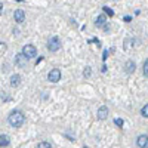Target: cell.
I'll use <instances>...</instances> for the list:
<instances>
[{"instance_id":"cell-15","label":"cell","mask_w":148,"mask_h":148,"mask_svg":"<svg viewBox=\"0 0 148 148\" xmlns=\"http://www.w3.org/2000/svg\"><path fill=\"white\" fill-rule=\"evenodd\" d=\"M37 148H52V147H51V144H49V142L43 141V142H40L39 145H37Z\"/></svg>"},{"instance_id":"cell-12","label":"cell","mask_w":148,"mask_h":148,"mask_svg":"<svg viewBox=\"0 0 148 148\" xmlns=\"http://www.w3.org/2000/svg\"><path fill=\"white\" fill-rule=\"evenodd\" d=\"M9 142H10V139L8 135H0V147H8Z\"/></svg>"},{"instance_id":"cell-2","label":"cell","mask_w":148,"mask_h":148,"mask_svg":"<svg viewBox=\"0 0 148 148\" xmlns=\"http://www.w3.org/2000/svg\"><path fill=\"white\" fill-rule=\"evenodd\" d=\"M22 55L25 56L27 59H31V58H34L37 55V49L33 45H25L22 47Z\"/></svg>"},{"instance_id":"cell-10","label":"cell","mask_w":148,"mask_h":148,"mask_svg":"<svg viewBox=\"0 0 148 148\" xmlns=\"http://www.w3.org/2000/svg\"><path fill=\"white\" fill-rule=\"evenodd\" d=\"M19 83H21V76L19 74H14L10 77V86L12 88H16V86H19Z\"/></svg>"},{"instance_id":"cell-5","label":"cell","mask_w":148,"mask_h":148,"mask_svg":"<svg viewBox=\"0 0 148 148\" xmlns=\"http://www.w3.org/2000/svg\"><path fill=\"white\" fill-rule=\"evenodd\" d=\"M27 61H28V59L24 56L22 53H19V55L15 56V64H16L19 68H24V67H25V65H27Z\"/></svg>"},{"instance_id":"cell-19","label":"cell","mask_w":148,"mask_h":148,"mask_svg":"<svg viewBox=\"0 0 148 148\" xmlns=\"http://www.w3.org/2000/svg\"><path fill=\"white\" fill-rule=\"evenodd\" d=\"M6 49V46H5V43H0V51H5Z\"/></svg>"},{"instance_id":"cell-17","label":"cell","mask_w":148,"mask_h":148,"mask_svg":"<svg viewBox=\"0 0 148 148\" xmlns=\"http://www.w3.org/2000/svg\"><path fill=\"white\" fill-rule=\"evenodd\" d=\"M114 123H116V125H117L119 127H121L123 125H125V120H123V119H116V120H114Z\"/></svg>"},{"instance_id":"cell-11","label":"cell","mask_w":148,"mask_h":148,"mask_svg":"<svg viewBox=\"0 0 148 148\" xmlns=\"http://www.w3.org/2000/svg\"><path fill=\"white\" fill-rule=\"evenodd\" d=\"M107 24V18H105V15H99L96 18V21H95V25L96 27H104Z\"/></svg>"},{"instance_id":"cell-22","label":"cell","mask_w":148,"mask_h":148,"mask_svg":"<svg viewBox=\"0 0 148 148\" xmlns=\"http://www.w3.org/2000/svg\"><path fill=\"white\" fill-rule=\"evenodd\" d=\"M16 2H22V0H16Z\"/></svg>"},{"instance_id":"cell-1","label":"cell","mask_w":148,"mask_h":148,"mask_svg":"<svg viewBox=\"0 0 148 148\" xmlns=\"http://www.w3.org/2000/svg\"><path fill=\"white\" fill-rule=\"evenodd\" d=\"M9 125L12 127H21L24 125V121H25V117H24V114L21 113V111H12L10 116H9Z\"/></svg>"},{"instance_id":"cell-14","label":"cell","mask_w":148,"mask_h":148,"mask_svg":"<svg viewBox=\"0 0 148 148\" xmlns=\"http://www.w3.org/2000/svg\"><path fill=\"white\" fill-rule=\"evenodd\" d=\"M90 74H92L90 67H86V68L83 70V76H84V77H90Z\"/></svg>"},{"instance_id":"cell-16","label":"cell","mask_w":148,"mask_h":148,"mask_svg":"<svg viewBox=\"0 0 148 148\" xmlns=\"http://www.w3.org/2000/svg\"><path fill=\"white\" fill-rule=\"evenodd\" d=\"M102 9H104V12H105V14H108L110 16H113V15H114V12H113V10H111V9H110L108 6H104Z\"/></svg>"},{"instance_id":"cell-8","label":"cell","mask_w":148,"mask_h":148,"mask_svg":"<svg viewBox=\"0 0 148 148\" xmlns=\"http://www.w3.org/2000/svg\"><path fill=\"white\" fill-rule=\"evenodd\" d=\"M136 144H138L139 148H148V136L147 135H141V136H138Z\"/></svg>"},{"instance_id":"cell-21","label":"cell","mask_w":148,"mask_h":148,"mask_svg":"<svg viewBox=\"0 0 148 148\" xmlns=\"http://www.w3.org/2000/svg\"><path fill=\"white\" fill-rule=\"evenodd\" d=\"M130 19H132L130 16H125V21H126V22H130Z\"/></svg>"},{"instance_id":"cell-7","label":"cell","mask_w":148,"mask_h":148,"mask_svg":"<svg viewBox=\"0 0 148 148\" xmlns=\"http://www.w3.org/2000/svg\"><path fill=\"white\" fill-rule=\"evenodd\" d=\"M96 116H98V119H99V120H105V119L108 117V108H107L105 105L99 107V108H98Z\"/></svg>"},{"instance_id":"cell-9","label":"cell","mask_w":148,"mask_h":148,"mask_svg":"<svg viewBox=\"0 0 148 148\" xmlns=\"http://www.w3.org/2000/svg\"><path fill=\"white\" fill-rule=\"evenodd\" d=\"M135 62L133 61H126V64H125V71L127 73V74H132V73H135Z\"/></svg>"},{"instance_id":"cell-6","label":"cell","mask_w":148,"mask_h":148,"mask_svg":"<svg viewBox=\"0 0 148 148\" xmlns=\"http://www.w3.org/2000/svg\"><path fill=\"white\" fill-rule=\"evenodd\" d=\"M14 18H15V21H16L18 24L24 22V21H25V12H24L22 9H16L15 14H14Z\"/></svg>"},{"instance_id":"cell-13","label":"cell","mask_w":148,"mask_h":148,"mask_svg":"<svg viewBox=\"0 0 148 148\" xmlns=\"http://www.w3.org/2000/svg\"><path fill=\"white\" fill-rule=\"evenodd\" d=\"M141 114H142V117H148V104H145L141 108Z\"/></svg>"},{"instance_id":"cell-20","label":"cell","mask_w":148,"mask_h":148,"mask_svg":"<svg viewBox=\"0 0 148 148\" xmlns=\"http://www.w3.org/2000/svg\"><path fill=\"white\" fill-rule=\"evenodd\" d=\"M3 14V3H0V15Z\"/></svg>"},{"instance_id":"cell-3","label":"cell","mask_w":148,"mask_h":148,"mask_svg":"<svg viewBox=\"0 0 148 148\" xmlns=\"http://www.w3.org/2000/svg\"><path fill=\"white\" fill-rule=\"evenodd\" d=\"M59 47H61L59 39H58V37H51L49 42H47V49L51 52H56V51H59Z\"/></svg>"},{"instance_id":"cell-18","label":"cell","mask_w":148,"mask_h":148,"mask_svg":"<svg viewBox=\"0 0 148 148\" xmlns=\"http://www.w3.org/2000/svg\"><path fill=\"white\" fill-rule=\"evenodd\" d=\"M144 74L148 77V59H145V62H144Z\"/></svg>"},{"instance_id":"cell-4","label":"cell","mask_w":148,"mask_h":148,"mask_svg":"<svg viewBox=\"0 0 148 148\" xmlns=\"http://www.w3.org/2000/svg\"><path fill=\"white\" fill-rule=\"evenodd\" d=\"M47 79H49V82H52V83L59 82L61 80V70H58V68L51 70V71H49V74H47Z\"/></svg>"}]
</instances>
